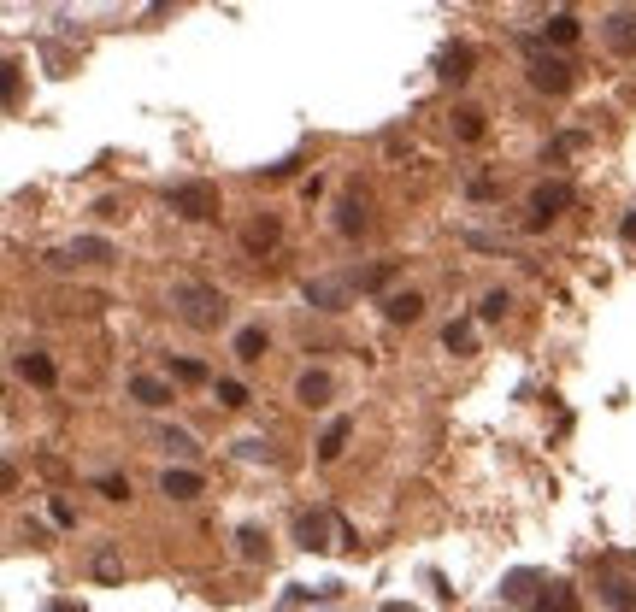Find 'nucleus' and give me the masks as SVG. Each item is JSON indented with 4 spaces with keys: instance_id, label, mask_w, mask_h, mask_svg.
<instances>
[{
    "instance_id": "nucleus-1",
    "label": "nucleus",
    "mask_w": 636,
    "mask_h": 612,
    "mask_svg": "<svg viewBox=\"0 0 636 612\" xmlns=\"http://www.w3.org/2000/svg\"><path fill=\"white\" fill-rule=\"evenodd\" d=\"M171 312H177L189 330H218V324L230 318V301H224L212 283H177V289H171Z\"/></svg>"
},
{
    "instance_id": "nucleus-2",
    "label": "nucleus",
    "mask_w": 636,
    "mask_h": 612,
    "mask_svg": "<svg viewBox=\"0 0 636 612\" xmlns=\"http://www.w3.org/2000/svg\"><path fill=\"white\" fill-rule=\"evenodd\" d=\"M525 71L542 95H566L571 89V59L548 54V42H525Z\"/></svg>"
},
{
    "instance_id": "nucleus-3",
    "label": "nucleus",
    "mask_w": 636,
    "mask_h": 612,
    "mask_svg": "<svg viewBox=\"0 0 636 612\" xmlns=\"http://www.w3.org/2000/svg\"><path fill=\"white\" fill-rule=\"evenodd\" d=\"M295 536H301V547L313 554V547H348L354 542V530H348V518H336V512H301V524H295Z\"/></svg>"
},
{
    "instance_id": "nucleus-4",
    "label": "nucleus",
    "mask_w": 636,
    "mask_h": 612,
    "mask_svg": "<svg viewBox=\"0 0 636 612\" xmlns=\"http://www.w3.org/2000/svg\"><path fill=\"white\" fill-rule=\"evenodd\" d=\"M166 206L177 212V218H218V189H212V183H177V189L166 195Z\"/></svg>"
},
{
    "instance_id": "nucleus-5",
    "label": "nucleus",
    "mask_w": 636,
    "mask_h": 612,
    "mask_svg": "<svg viewBox=\"0 0 636 612\" xmlns=\"http://www.w3.org/2000/svg\"><path fill=\"white\" fill-rule=\"evenodd\" d=\"M571 206V189L566 183H542V189L530 195V230H542V224H554L560 212Z\"/></svg>"
},
{
    "instance_id": "nucleus-6",
    "label": "nucleus",
    "mask_w": 636,
    "mask_h": 612,
    "mask_svg": "<svg viewBox=\"0 0 636 612\" xmlns=\"http://www.w3.org/2000/svg\"><path fill=\"white\" fill-rule=\"evenodd\" d=\"M348 295H354V283H342V277H307V306H318V312H342Z\"/></svg>"
},
{
    "instance_id": "nucleus-7",
    "label": "nucleus",
    "mask_w": 636,
    "mask_h": 612,
    "mask_svg": "<svg viewBox=\"0 0 636 612\" xmlns=\"http://www.w3.org/2000/svg\"><path fill=\"white\" fill-rule=\"evenodd\" d=\"M607 47H613L619 59H631V54H636V12H631V6L607 12Z\"/></svg>"
},
{
    "instance_id": "nucleus-8",
    "label": "nucleus",
    "mask_w": 636,
    "mask_h": 612,
    "mask_svg": "<svg viewBox=\"0 0 636 612\" xmlns=\"http://www.w3.org/2000/svg\"><path fill=\"white\" fill-rule=\"evenodd\" d=\"M471 59H478V54H471L466 42L442 47V59H436V77H442V83H466V77H471Z\"/></svg>"
},
{
    "instance_id": "nucleus-9",
    "label": "nucleus",
    "mask_w": 636,
    "mask_h": 612,
    "mask_svg": "<svg viewBox=\"0 0 636 612\" xmlns=\"http://www.w3.org/2000/svg\"><path fill=\"white\" fill-rule=\"evenodd\" d=\"M71 259H77V266H106L112 242H106V236H77V242L66 247V266H71Z\"/></svg>"
},
{
    "instance_id": "nucleus-10",
    "label": "nucleus",
    "mask_w": 636,
    "mask_h": 612,
    "mask_svg": "<svg viewBox=\"0 0 636 612\" xmlns=\"http://www.w3.org/2000/svg\"><path fill=\"white\" fill-rule=\"evenodd\" d=\"M207 483H201V471H166V477H159V495H171V501H195V495H201Z\"/></svg>"
},
{
    "instance_id": "nucleus-11",
    "label": "nucleus",
    "mask_w": 636,
    "mask_h": 612,
    "mask_svg": "<svg viewBox=\"0 0 636 612\" xmlns=\"http://www.w3.org/2000/svg\"><path fill=\"white\" fill-rule=\"evenodd\" d=\"M348 436H354V424H348V418H330V424H324V436H318V459H324V466L348 454Z\"/></svg>"
},
{
    "instance_id": "nucleus-12",
    "label": "nucleus",
    "mask_w": 636,
    "mask_h": 612,
    "mask_svg": "<svg viewBox=\"0 0 636 612\" xmlns=\"http://www.w3.org/2000/svg\"><path fill=\"white\" fill-rule=\"evenodd\" d=\"M330 395H336L330 371H307V377L295 383V401H301V406H324V401H330Z\"/></svg>"
},
{
    "instance_id": "nucleus-13",
    "label": "nucleus",
    "mask_w": 636,
    "mask_h": 612,
    "mask_svg": "<svg viewBox=\"0 0 636 612\" xmlns=\"http://www.w3.org/2000/svg\"><path fill=\"white\" fill-rule=\"evenodd\" d=\"M130 395H136L142 406H171V401H177V395H171V383L147 377V371H142V377H130Z\"/></svg>"
},
{
    "instance_id": "nucleus-14",
    "label": "nucleus",
    "mask_w": 636,
    "mask_h": 612,
    "mask_svg": "<svg viewBox=\"0 0 636 612\" xmlns=\"http://www.w3.org/2000/svg\"><path fill=\"white\" fill-rule=\"evenodd\" d=\"M89 571H95L101 583H118V577H124V559H118V547H112V542H95V554H89Z\"/></svg>"
},
{
    "instance_id": "nucleus-15",
    "label": "nucleus",
    "mask_w": 636,
    "mask_h": 612,
    "mask_svg": "<svg viewBox=\"0 0 636 612\" xmlns=\"http://www.w3.org/2000/svg\"><path fill=\"white\" fill-rule=\"evenodd\" d=\"M395 277H401V259H378V266H371V271H359V277H354V289H389V283Z\"/></svg>"
},
{
    "instance_id": "nucleus-16",
    "label": "nucleus",
    "mask_w": 636,
    "mask_h": 612,
    "mask_svg": "<svg viewBox=\"0 0 636 612\" xmlns=\"http://www.w3.org/2000/svg\"><path fill=\"white\" fill-rule=\"evenodd\" d=\"M236 359H247V366H254V359H266V324H247V330H236Z\"/></svg>"
},
{
    "instance_id": "nucleus-17",
    "label": "nucleus",
    "mask_w": 636,
    "mask_h": 612,
    "mask_svg": "<svg viewBox=\"0 0 636 612\" xmlns=\"http://www.w3.org/2000/svg\"><path fill=\"white\" fill-rule=\"evenodd\" d=\"M536 612H578V589H571V583H548Z\"/></svg>"
},
{
    "instance_id": "nucleus-18",
    "label": "nucleus",
    "mask_w": 636,
    "mask_h": 612,
    "mask_svg": "<svg viewBox=\"0 0 636 612\" xmlns=\"http://www.w3.org/2000/svg\"><path fill=\"white\" fill-rule=\"evenodd\" d=\"M383 312H389L395 324H419V318H424V301L407 289V295H389V301H383Z\"/></svg>"
},
{
    "instance_id": "nucleus-19",
    "label": "nucleus",
    "mask_w": 636,
    "mask_h": 612,
    "mask_svg": "<svg viewBox=\"0 0 636 612\" xmlns=\"http://www.w3.org/2000/svg\"><path fill=\"white\" fill-rule=\"evenodd\" d=\"M601 601L613 607V612H636V583H625V577H607V583H601Z\"/></svg>"
},
{
    "instance_id": "nucleus-20",
    "label": "nucleus",
    "mask_w": 636,
    "mask_h": 612,
    "mask_svg": "<svg viewBox=\"0 0 636 612\" xmlns=\"http://www.w3.org/2000/svg\"><path fill=\"white\" fill-rule=\"evenodd\" d=\"M242 242H247V254H266V247H278V218H254Z\"/></svg>"
},
{
    "instance_id": "nucleus-21",
    "label": "nucleus",
    "mask_w": 636,
    "mask_h": 612,
    "mask_svg": "<svg viewBox=\"0 0 636 612\" xmlns=\"http://www.w3.org/2000/svg\"><path fill=\"white\" fill-rule=\"evenodd\" d=\"M542 35H548V42H560V47L578 42V18H571V12H554V18L542 24Z\"/></svg>"
},
{
    "instance_id": "nucleus-22",
    "label": "nucleus",
    "mask_w": 636,
    "mask_h": 612,
    "mask_svg": "<svg viewBox=\"0 0 636 612\" xmlns=\"http://www.w3.org/2000/svg\"><path fill=\"white\" fill-rule=\"evenodd\" d=\"M454 135H459V142H478V135H483V112L478 106H459L454 112Z\"/></svg>"
},
{
    "instance_id": "nucleus-23",
    "label": "nucleus",
    "mask_w": 636,
    "mask_h": 612,
    "mask_svg": "<svg viewBox=\"0 0 636 612\" xmlns=\"http://www.w3.org/2000/svg\"><path fill=\"white\" fill-rule=\"evenodd\" d=\"M18 371L35 383V389H47V383H54V366H47V354H24V359H18Z\"/></svg>"
},
{
    "instance_id": "nucleus-24",
    "label": "nucleus",
    "mask_w": 636,
    "mask_h": 612,
    "mask_svg": "<svg viewBox=\"0 0 636 612\" xmlns=\"http://www.w3.org/2000/svg\"><path fill=\"white\" fill-rule=\"evenodd\" d=\"M336 212H342V218H336V230H342V236H359V230H366V212H359V201H342Z\"/></svg>"
},
{
    "instance_id": "nucleus-25",
    "label": "nucleus",
    "mask_w": 636,
    "mask_h": 612,
    "mask_svg": "<svg viewBox=\"0 0 636 612\" xmlns=\"http://www.w3.org/2000/svg\"><path fill=\"white\" fill-rule=\"evenodd\" d=\"M507 306H513V301H507V289H490V295H483V301H478V318H507Z\"/></svg>"
},
{
    "instance_id": "nucleus-26",
    "label": "nucleus",
    "mask_w": 636,
    "mask_h": 612,
    "mask_svg": "<svg viewBox=\"0 0 636 612\" xmlns=\"http://www.w3.org/2000/svg\"><path fill=\"white\" fill-rule=\"evenodd\" d=\"M442 342H448V354H471V324L459 318V324H448L442 330Z\"/></svg>"
},
{
    "instance_id": "nucleus-27",
    "label": "nucleus",
    "mask_w": 636,
    "mask_h": 612,
    "mask_svg": "<svg viewBox=\"0 0 636 612\" xmlns=\"http://www.w3.org/2000/svg\"><path fill=\"white\" fill-rule=\"evenodd\" d=\"M218 406L242 412V406H247V389H242V383H236V377H224V383H218Z\"/></svg>"
},
{
    "instance_id": "nucleus-28",
    "label": "nucleus",
    "mask_w": 636,
    "mask_h": 612,
    "mask_svg": "<svg viewBox=\"0 0 636 612\" xmlns=\"http://www.w3.org/2000/svg\"><path fill=\"white\" fill-rule=\"evenodd\" d=\"M166 366L177 383H207V366H195V359H166Z\"/></svg>"
},
{
    "instance_id": "nucleus-29",
    "label": "nucleus",
    "mask_w": 636,
    "mask_h": 612,
    "mask_svg": "<svg viewBox=\"0 0 636 612\" xmlns=\"http://www.w3.org/2000/svg\"><path fill=\"white\" fill-rule=\"evenodd\" d=\"M236 454H242V459H254V466H259V459H266V466H271V459H278V454H271L266 442H259V436H247V442H236Z\"/></svg>"
},
{
    "instance_id": "nucleus-30",
    "label": "nucleus",
    "mask_w": 636,
    "mask_h": 612,
    "mask_svg": "<svg viewBox=\"0 0 636 612\" xmlns=\"http://www.w3.org/2000/svg\"><path fill=\"white\" fill-rule=\"evenodd\" d=\"M271 547H266V536L259 530H242V559H266Z\"/></svg>"
},
{
    "instance_id": "nucleus-31",
    "label": "nucleus",
    "mask_w": 636,
    "mask_h": 612,
    "mask_svg": "<svg viewBox=\"0 0 636 612\" xmlns=\"http://www.w3.org/2000/svg\"><path fill=\"white\" fill-rule=\"evenodd\" d=\"M159 442H166L171 454H195V436H189V430H166V436H159Z\"/></svg>"
},
{
    "instance_id": "nucleus-32",
    "label": "nucleus",
    "mask_w": 636,
    "mask_h": 612,
    "mask_svg": "<svg viewBox=\"0 0 636 612\" xmlns=\"http://www.w3.org/2000/svg\"><path fill=\"white\" fill-rule=\"evenodd\" d=\"M507 601H525V595H530V571H513V577H507Z\"/></svg>"
},
{
    "instance_id": "nucleus-33",
    "label": "nucleus",
    "mask_w": 636,
    "mask_h": 612,
    "mask_svg": "<svg viewBox=\"0 0 636 612\" xmlns=\"http://www.w3.org/2000/svg\"><path fill=\"white\" fill-rule=\"evenodd\" d=\"M101 495L106 501H124V495H130V477H101Z\"/></svg>"
},
{
    "instance_id": "nucleus-34",
    "label": "nucleus",
    "mask_w": 636,
    "mask_h": 612,
    "mask_svg": "<svg viewBox=\"0 0 636 612\" xmlns=\"http://www.w3.org/2000/svg\"><path fill=\"white\" fill-rule=\"evenodd\" d=\"M54 524H59V530H71V524H77V512H71V501H54Z\"/></svg>"
},
{
    "instance_id": "nucleus-35",
    "label": "nucleus",
    "mask_w": 636,
    "mask_h": 612,
    "mask_svg": "<svg viewBox=\"0 0 636 612\" xmlns=\"http://www.w3.org/2000/svg\"><path fill=\"white\" fill-rule=\"evenodd\" d=\"M295 166H301V159H283V166H266V171H259V177H266V183H278V177H289Z\"/></svg>"
},
{
    "instance_id": "nucleus-36",
    "label": "nucleus",
    "mask_w": 636,
    "mask_h": 612,
    "mask_svg": "<svg viewBox=\"0 0 636 612\" xmlns=\"http://www.w3.org/2000/svg\"><path fill=\"white\" fill-rule=\"evenodd\" d=\"M495 195V177H471V201H490Z\"/></svg>"
},
{
    "instance_id": "nucleus-37",
    "label": "nucleus",
    "mask_w": 636,
    "mask_h": 612,
    "mask_svg": "<svg viewBox=\"0 0 636 612\" xmlns=\"http://www.w3.org/2000/svg\"><path fill=\"white\" fill-rule=\"evenodd\" d=\"M619 236H625V242H636V212H631L625 224H619Z\"/></svg>"
},
{
    "instance_id": "nucleus-38",
    "label": "nucleus",
    "mask_w": 636,
    "mask_h": 612,
    "mask_svg": "<svg viewBox=\"0 0 636 612\" xmlns=\"http://www.w3.org/2000/svg\"><path fill=\"white\" fill-rule=\"evenodd\" d=\"M383 612H413V607H401V601H389V607H383Z\"/></svg>"
},
{
    "instance_id": "nucleus-39",
    "label": "nucleus",
    "mask_w": 636,
    "mask_h": 612,
    "mask_svg": "<svg viewBox=\"0 0 636 612\" xmlns=\"http://www.w3.org/2000/svg\"><path fill=\"white\" fill-rule=\"evenodd\" d=\"M54 612H83V607H71V601H66V607H54Z\"/></svg>"
}]
</instances>
